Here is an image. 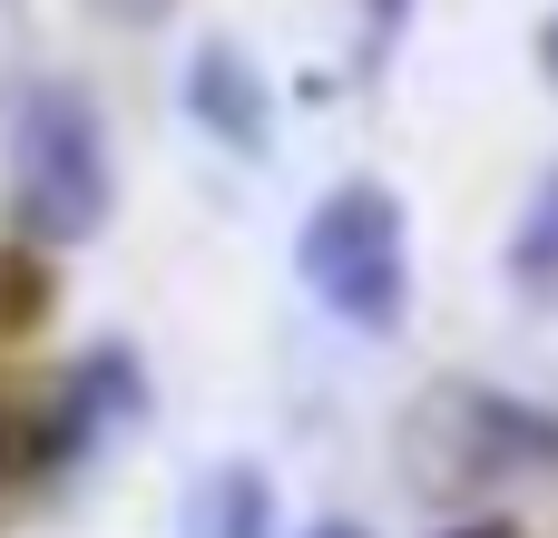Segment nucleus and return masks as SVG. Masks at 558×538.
Listing matches in <instances>:
<instances>
[{
  "mask_svg": "<svg viewBox=\"0 0 558 538\" xmlns=\"http://www.w3.org/2000/svg\"><path fill=\"white\" fill-rule=\"evenodd\" d=\"M402 480L432 500V510H481L500 500L510 480H558V412L500 392V382H471V372H441L402 402Z\"/></svg>",
  "mask_w": 558,
  "mask_h": 538,
  "instance_id": "f257e3e1",
  "label": "nucleus"
},
{
  "mask_svg": "<svg viewBox=\"0 0 558 538\" xmlns=\"http://www.w3.org/2000/svg\"><path fill=\"white\" fill-rule=\"evenodd\" d=\"M10 216L39 245H88L118 216V157L78 78H29L10 108Z\"/></svg>",
  "mask_w": 558,
  "mask_h": 538,
  "instance_id": "f03ea898",
  "label": "nucleus"
},
{
  "mask_svg": "<svg viewBox=\"0 0 558 538\" xmlns=\"http://www.w3.org/2000/svg\"><path fill=\"white\" fill-rule=\"evenodd\" d=\"M294 274L314 284V304L353 333H392L412 314V216L383 176H343L304 206L294 225Z\"/></svg>",
  "mask_w": 558,
  "mask_h": 538,
  "instance_id": "7ed1b4c3",
  "label": "nucleus"
},
{
  "mask_svg": "<svg viewBox=\"0 0 558 538\" xmlns=\"http://www.w3.org/2000/svg\"><path fill=\"white\" fill-rule=\"evenodd\" d=\"M186 118H196L226 157H245V167L275 157V78L255 69L245 39H196V49H186Z\"/></svg>",
  "mask_w": 558,
  "mask_h": 538,
  "instance_id": "20e7f679",
  "label": "nucleus"
},
{
  "mask_svg": "<svg viewBox=\"0 0 558 538\" xmlns=\"http://www.w3.org/2000/svg\"><path fill=\"white\" fill-rule=\"evenodd\" d=\"M108 421H147V382H137V353L128 343H88L69 392H59V421H49V461H88Z\"/></svg>",
  "mask_w": 558,
  "mask_h": 538,
  "instance_id": "39448f33",
  "label": "nucleus"
},
{
  "mask_svg": "<svg viewBox=\"0 0 558 538\" xmlns=\"http://www.w3.org/2000/svg\"><path fill=\"white\" fill-rule=\"evenodd\" d=\"M177 538H275V480H265V461L196 470V490L177 510Z\"/></svg>",
  "mask_w": 558,
  "mask_h": 538,
  "instance_id": "423d86ee",
  "label": "nucleus"
},
{
  "mask_svg": "<svg viewBox=\"0 0 558 538\" xmlns=\"http://www.w3.org/2000/svg\"><path fill=\"white\" fill-rule=\"evenodd\" d=\"M510 294L520 304H558V157L539 176V196H530V216H520V235H510Z\"/></svg>",
  "mask_w": 558,
  "mask_h": 538,
  "instance_id": "0eeeda50",
  "label": "nucleus"
},
{
  "mask_svg": "<svg viewBox=\"0 0 558 538\" xmlns=\"http://www.w3.org/2000/svg\"><path fill=\"white\" fill-rule=\"evenodd\" d=\"M412 10H422V0H363V10H353V78H383V69L402 59Z\"/></svg>",
  "mask_w": 558,
  "mask_h": 538,
  "instance_id": "6e6552de",
  "label": "nucleus"
},
{
  "mask_svg": "<svg viewBox=\"0 0 558 538\" xmlns=\"http://www.w3.org/2000/svg\"><path fill=\"white\" fill-rule=\"evenodd\" d=\"M108 29H157V20H177V0H88Z\"/></svg>",
  "mask_w": 558,
  "mask_h": 538,
  "instance_id": "1a4fd4ad",
  "label": "nucleus"
},
{
  "mask_svg": "<svg viewBox=\"0 0 558 538\" xmlns=\"http://www.w3.org/2000/svg\"><path fill=\"white\" fill-rule=\"evenodd\" d=\"M441 538H520V519H490V510H461Z\"/></svg>",
  "mask_w": 558,
  "mask_h": 538,
  "instance_id": "9d476101",
  "label": "nucleus"
},
{
  "mask_svg": "<svg viewBox=\"0 0 558 538\" xmlns=\"http://www.w3.org/2000/svg\"><path fill=\"white\" fill-rule=\"evenodd\" d=\"M314 538H373L363 519H314Z\"/></svg>",
  "mask_w": 558,
  "mask_h": 538,
  "instance_id": "9b49d317",
  "label": "nucleus"
},
{
  "mask_svg": "<svg viewBox=\"0 0 558 538\" xmlns=\"http://www.w3.org/2000/svg\"><path fill=\"white\" fill-rule=\"evenodd\" d=\"M539 59H549V69H558V20H549V29H539Z\"/></svg>",
  "mask_w": 558,
  "mask_h": 538,
  "instance_id": "f8f14e48",
  "label": "nucleus"
},
{
  "mask_svg": "<svg viewBox=\"0 0 558 538\" xmlns=\"http://www.w3.org/2000/svg\"><path fill=\"white\" fill-rule=\"evenodd\" d=\"M0 461H10V431H0Z\"/></svg>",
  "mask_w": 558,
  "mask_h": 538,
  "instance_id": "ddd939ff",
  "label": "nucleus"
}]
</instances>
